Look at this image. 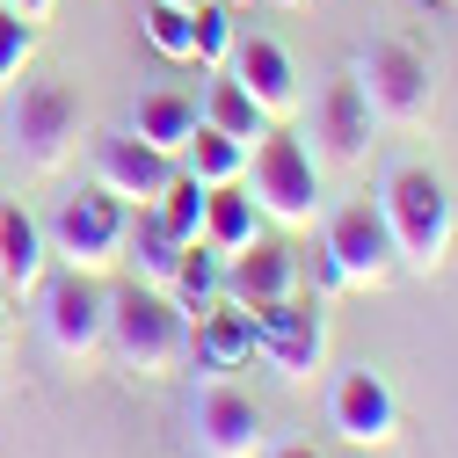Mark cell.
Instances as JSON below:
<instances>
[{
	"instance_id": "6da1fadb",
	"label": "cell",
	"mask_w": 458,
	"mask_h": 458,
	"mask_svg": "<svg viewBox=\"0 0 458 458\" xmlns=\"http://www.w3.org/2000/svg\"><path fill=\"white\" fill-rule=\"evenodd\" d=\"M378 211H386V233H393V255L400 269H444L451 255V190L437 167H415V160H400L386 190H378Z\"/></svg>"
},
{
	"instance_id": "7a4b0ae2",
	"label": "cell",
	"mask_w": 458,
	"mask_h": 458,
	"mask_svg": "<svg viewBox=\"0 0 458 458\" xmlns=\"http://www.w3.org/2000/svg\"><path fill=\"white\" fill-rule=\"evenodd\" d=\"M102 350H117V364L139 371V378H160L190 357V313L160 284H124L109 299V342Z\"/></svg>"
},
{
	"instance_id": "3957f363",
	"label": "cell",
	"mask_w": 458,
	"mask_h": 458,
	"mask_svg": "<svg viewBox=\"0 0 458 458\" xmlns=\"http://www.w3.org/2000/svg\"><path fill=\"white\" fill-rule=\"evenodd\" d=\"M241 190L255 197L262 218H276V225H306V218L320 211V160H313V146H306L299 131H276V124H269V131L248 146Z\"/></svg>"
},
{
	"instance_id": "277c9868",
	"label": "cell",
	"mask_w": 458,
	"mask_h": 458,
	"mask_svg": "<svg viewBox=\"0 0 458 458\" xmlns=\"http://www.w3.org/2000/svg\"><path fill=\"white\" fill-rule=\"evenodd\" d=\"M8 146L22 167H59L81 139V102L66 81H8Z\"/></svg>"
},
{
	"instance_id": "5b68a950",
	"label": "cell",
	"mask_w": 458,
	"mask_h": 458,
	"mask_svg": "<svg viewBox=\"0 0 458 458\" xmlns=\"http://www.w3.org/2000/svg\"><path fill=\"white\" fill-rule=\"evenodd\" d=\"M124 233H131V204L124 197H109L102 182L95 190H73V197H59V211L44 218V241H51V255H66L73 269H109L124 255Z\"/></svg>"
},
{
	"instance_id": "8992f818",
	"label": "cell",
	"mask_w": 458,
	"mask_h": 458,
	"mask_svg": "<svg viewBox=\"0 0 458 458\" xmlns=\"http://www.w3.org/2000/svg\"><path fill=\"white\" fill-rule=\"evenodd\" d=\"M400 269L393 233H386V211L364 204H342L327 218V241H320V284H357V292H378V284Z\"/></svg>"
},
{
	"instance_id": "52a82bcc",
	"label": "cell",
	"mask_w": 458,
	"mask_h": 458,
	"mask_svg": "<svg viewBox=\"0 0 458 458\" xmlns=\"http://www.w3.org/2000/svg\"><path fill=\"white\" fill-rule=\"evenodd\" d=\"M357 88L371 102L378 124H422L429 102H437V81H429V59L415 44H371L357 59Z\"/></svg>"
},
{
	"instance_id": "ba28073f",
	"label": "cell",
	"mask_w": 458,
	"mask_h": 458,
	"mask_svg": "<svg viewBox=\"0 0 458 458\" xmlns=\"http://www.w3.org/2000/svg\"><path fill=\"white\" fill-rule=\"evenodd\" d=\"M44 342L59 350L66 364H88L102 342H109V292L88 269H66L59 284H44Z\"/></svg>"
},
{
	"instance_id": "9c48e42d",
	"label": "cell",
	"mask_w": 458,
	"mask_h": 458,
	"mask_svg": "<svg viewBox=\"0 0 458 458\" xmlns=\"http://www.w3.org/2000/svg\"><path fill=\"white\" fill-rule=\"evenodd\" d=\"M255 313V357H269L284 378H313L320 357H327V320L320 306H299V299H276V306H248Z\"/></svg>"
},
{
	"instance_id": "30bf717a",
	"label": "cell",
	"mask_w": 458,
	"mask_h": 458,
	"mask_svg": "<svg viewBox=\"0 0 458 458\" xmlns=\"http://www.w3.org/2000/svg\"><path fill=\"white\" fill-rule=\"evenodd\" d=\"M190 429H197V451L204 458H255L262 451V408L225 386V378H204L197 400H190Z\"/></svg>"
},
{
	"instance_id": "8fae6325",
	"label": "cell",
	"mask_w": 458,
	"mask_h": 458,
	"mask_svg": "<svg viewBox=\"0 0 458 458\" xmlns=\"http://www.w3.org/2000/svg\"><path fill=\"white\" fill-rule=\"evenodd\" d=\"M327 422H335L342 444H393V429H400V400H393V386H386L371 364H357V371L335 378V393H327Z\"/></svg>"
},
{
	"instance_id": "7c38bea8",
	"label": "cell",
	"mask_w": 458,
	"mask_h": 458,
	"mask_svg": "<svg viewBox=\"0 0 458 458\" xmlns=\"http://www.w3.org/2000/svg\"><path fill=\"white\" fill-rule=\"evenodd\" d=\"M95 182H102L109 197H124V204L139 211V204H153L167 182H175V153L146 146L139 131H109V139L95 146Z\"/></svg>"
},
{
	"instance_id": "4fadbf2b",
	"label": "cell",
	"mask_w": 458,
	"mask_h": 458,
	"mask_svg": "<svg viewBox=\"0 0 458 458\" xmlns=\"http://www.w3.org/2000/svg\"><path fill=\"white\" fill-rule=\"evenodd\" d=\"M225 73H233L255 102H262V117H292V102H299V73H292V51H284L276 37H233V59H225Z\"/></svg>"
},
{
	"instance_id": "5bb4252c",
	"label": "cell",
	"mask_w": 458,
	"mask_h": 458,
	"mask_svg": "<svg viewBox=\"0 0 458 458\" xmlns=\"http://www.w3.org/2000/svg\"><path fill=\"white\" fill-rule=\"evenodd\" d=\"M299 292V255L276 248V241H255L241 255H225V299L233 306H276Z\"/></svg>"
},
{
	"instance_id": "9a60e30c",
	"label": "cell",
	"mask_w": 458,
	"mask_h": 458,
	"mask_svg": "<svg viewBox=\"0 0 458 458\" xmlns=\"http://www.w3.org/2000/svg\"><path fill=\"white\" fill-rule=\"evenodd\" d=\"M44 262H51L44 218L22 211V204H0V292H8V299H30L37 284H44Z\"/></svg>"
},
{
	"instance_id": "2e32d148",
	"label": "cell",
	"mask_w": 458,
	"mask_h": 458,
	"mask_svg": "<svg viewBox=\"0 0 458 458\" xmlns=\"http://www.w3.org/2000/svg\"><path fill=\"white\" fill-rule=\"evenodd\" d=\"M190 350H197L204 371H233V364H248V357H255V313L233 306V299L204 306V313L190 320Z\"/></svg>"
},
{
	"instance_id": "e0dca14e",
	"label": "cell",
	"mask_w": 458,
	"mask_h": 458,
	"mask_svg": "<svg viewBox=\"0 0 458 458\" xmlns=\"http://www.w3.org/2000/svg\"><path fill=\"white\" fill-rule=\"evenodd\" d=\"M262 211H255V197L241 190V182H218V190H204V248H218V255H241V248H255L262 241Z\"/></svg>"
},
{
	"instance_id": "ac0fdd59",
	"label": "cell",
	"mask_w": 458,
	"mask_h": 458,
	"mask_svg": "<svg viewBox=\"0 0 458 458\" xmlns=\"http://www.w3.org/2000/svg\"><path fill=\"white\" fill-rule=\"evenodd\" d=\"M371 102H364V88H357V73L350 81H335L327 95H320V139H327V153L335 160H364V146H371Z\"/></svg>"
},
{
	"instance_id": "d6986e66",
	"label": "cell",
	"mask_w": 458,
	"mask_h": 458,
	"mask_svg": "<svg viewBox=\"0 0 458 458\" xmlns=\"http://www.w3.org/2000/svg\"><path fill=\"white\" fill-rule=\"evenodd\" d=\"M160 292L197 320L204 306H218V299H225V255H218V248H204V241H190V248H182V262H175V276H167Z\"/></svg>"
},
{
	"instance_id": "ffe728a7",
	"label": "cell",
	"mask_w": 458,
	"mask_h": 458,
	"mask_svg": "<svg viewBox=\"0 0 458 458\" xmlns=\"http://www.w3.org/2000/svg\"><path fill=\"white\" fill-rule=\"evenodd\" d=\"M175 167H182V175H197L204 190H218V182H241V167H248V146H241V139H225V131H211V124L197 117V131L182 139Z\"/></svg>"
},
{
	"instance_id": "44dd1931",
	"label": "cell",
	"mask_w": 458,
	"mask_h": 458,
	"mask_svg": "<svg viewBox=\"0 0 458 458\" xmlns=\"http://www.w3.org/2000/svg\"><path fill=\"white\" fill-rule=\"evenodd\" d=\"M197 117L211 124V131H225V139H241V146H255L262 131H269V117H262V102L233 81V73H218L211 81V95H204V109H197Z\"/></svg>"
},
{
	"instance_id": "7402d4cb",
	"label": "cell",
	"mask_w": 458,
	"mask_h": 458,
	"mask_svg": "<svg viewBox=\"0 0 458 458\" xmlns=\"http://www.w3.org/2000/svg\"><path fill=\"white\" fill-rule=\"evenodd\" d=\"M182 248H190V241H175V233H167V225L153 218V204H139V211H131L124 255L139 262V284H167V276H175V262H182Z\"/></svg>"
},
{
	"instance_id": "603a6c76",
	"label": "cell",
	"mask_w": 458,
	"mask_h": 458,
	"mask_svg": "<svg viewBox=\"0 0 458 458\" xmlns=\"http://www.w3.org/2000/svg\"><path fill=\"white\" fill-rule=\"evenodd\" d=\"M131 131H139L146 146H160V153H182V139L197 131V102H190V95H167V88H160V95H146V102H139Z\"/></svg>"
},
{
	"instance_id": "cb8c5ba5",
	"label": "cell",
	"mask_w": 458,
	"mask_h": 458,
	"mask_svg": "<svg viewBox=\"0 0 458 458\" xmlns=\"http://www.w3.org/2000/svg\"><path fill=\"white\" fill-rule=\"evenodd\" d=\"M153 218H160L175 241H197V233H204V182L175 167V182H167V190L153 197Z\"/></svg>"
},
{
	"instance_id": "d4e9b609",
	"label": "cell",
	"mask_w": 458,
	"mask_h": 458,
	"mask_svg": "<svg viewBox=\"0 0 458 458\" xmlns=\"http://www.w3.org/2000/svg\"><path fill=\"white\" fill-rule=\"evenodd\" d=\"M233 15H225L218 8V0H204V8H190V59L197 66H225V59H233Z\"/></svg>"
},
{
	"instance_id": "484cf974",
	"label": "cell",
	"mask_w": 458,
	"mask_h": 458,
	"mask_svg": "<svg viewBox=\"0 0 458 458\" xmlns=\"http://www.w3.org/2000/svg\"><path fill=\"white\" fill-rule=\"evenodd\" d=\"M146 44L160 51V59H190V8L153 0V8H146Z\"/></svg>"
},
{
	"instance_id": "4316f807",
	"label": "cell",
	"mask_w": 458,
	"mask_h": 458,
	"mask_svg": "<svg viewBox=\"0 0 458 458\" xmlns=\"http://www.w3.org/2000/svg\"><path fill=\"white\" fill-rule=\"evenodd\" d=\"M30 59H37V22L0 15V88L22 81V73H30Z\"/></svg>"
},
{
	"instance_id": "83f0119b",
	"label": "cell",
	"mask_w": 458,
	"mask_h": 458,
	"mask_svg": "<svg viewBox=\"0 0 458 458\" xmlns=\"http://www.w3.org/2000/svg\"><path fill=\"white\" fill-rule=\"evenodd\" d=\"M15 15H22V22H44V15H51V0H15Z\"/></svg>"
},
{
	"instance_id": "f1b7e54d",
	"label": "cell",
	"mask_w": 458,
	"mask_h": 458,
	"mask_svg": "<svg viewBox=\"0 0 458 458\" xmlns=\"http://www.w3.org/2000/svg\"><path fill=\"white\" fill-rule=\"evenodd\" d=\"M269 458H320L313 444H284V451H269Z\"/></svg>"
},
{
	"instance_id": "f546056e",
	"label": "cell",
	"mask_w": 458,
	"mask_h": 458,
	"mask_svg": "<svg viewBox=\"0 0 458 458\" xmlns=\"http://www.w3.org/2000/svg\"><path fill=\"white\" fill-rule=\"evenodd\" d=\"M175 8H204V0H175Z\"/></svg>"
},
{
	"instance_id": "4dcf8cb0",
	"label": "cell",
	"mask_w": 458,
	"mask_h": 458,
	"mask_svg": "<svg viewBox=\"0 0 458 458\" xmlns=\"http://www.w3.org/2000/svg\"><path fill=\"white\" fill-rule=\"evenodd\" d=\"M0 342H8V313H0Z\"/></svg>"
}]
</instances>
